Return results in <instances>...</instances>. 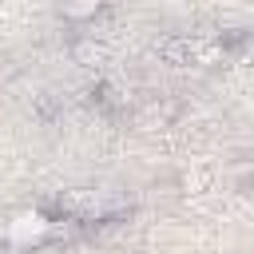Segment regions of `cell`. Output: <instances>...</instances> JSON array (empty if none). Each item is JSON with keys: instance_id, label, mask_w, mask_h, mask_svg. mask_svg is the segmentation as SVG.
Wrapping results in <instances>:
<instances>
[{"instance_id": "2", "label": "cell", "mask_w": 254, "mask_h": 254, "mask_svg": "<svg viewBox=\"0 0 254 254\" xmlns=\"http://www.w3.org/2000/svg\"><path fill=\"white\" fill-rule=\"evenodd\" d=\"M91 8H95V0H75V4H67L64 12H67V16H87Z\"/></svg>"}, {"instance_id": "1", "label": "cell", "mask_w": 254, "mask_h": 254, "mask_svg": "<svg viewBox=\"0 0 254 254\" xmlns=\"http://www.w3.org/2000/svg\"><path fill=\"white\" fill-rule=\"evenodd\" d=\"M75 60H79V64H91V60H99V48H91V44H79V48H75Z\"/></svg>"}]
</instances>
